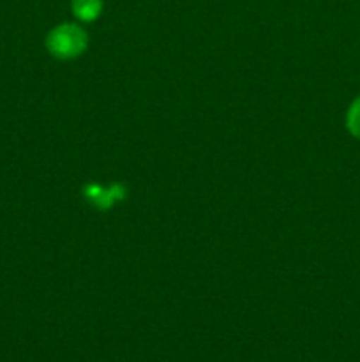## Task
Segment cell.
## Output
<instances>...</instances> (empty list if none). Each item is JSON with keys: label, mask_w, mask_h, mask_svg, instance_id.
<instances>
[{"label": "cell", "mask_w": 360, "mask_h": 362, "mask_svg": "<svg viewBox=\"0 0 360 362\" xmlns=\"http://www.w3.org/2000/svg\"><path fill=\"white\" fill-rule=\"evenodd\" d=\"M88 37L81 27L74 23H62L53 28L46 39L49 53L56 59L71 60L80 57L87 48Z\"/></svg>", "instance_id": "6da1fadb"}, {"label": "cell", "mask_w": 360, "mask_h": 362, "mask_svg": "<svg viewBox=\"0 0 360 362\" xmlns=\"http://www.w3.org/2000/svg\"><path fill=\"white\" fill-rule=\"evenodd\" d=\"M73 13L81 21H94L102 11V0H73Z\"/></svg>", "instance_id": "7a4b0ae2"}, {"label": "cell", "mask_w": 360, "mask_h": 362, "mask_svg": "<svg viewBox=\"0 0 360 362\" xmlns=\"http://www.w3.org/2000/svg\"><path fill=\"white\" fill-rule=\"evenodd\" d=\"M348 127L355 136L360 138V99L349 108L348 113Z\"/></svg>", "instance_id": "3957f363"}]
</instances>
